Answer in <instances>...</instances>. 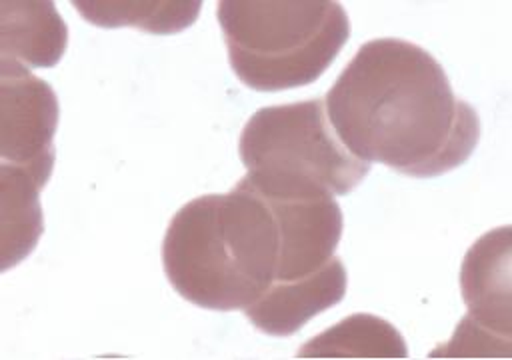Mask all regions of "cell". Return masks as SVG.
Returning <instances> with one entry per match:
<instances>
[{
	"instance_id": "1",
	"label": "cell",
	"mask_w": 512,
	"mask_h": 360,
	"mask_svg": "<svg viewBox=\"0 0 512 360\" xmlns=\"http://www.w3.org/2000/svg\"><path fill=\"white\" fill-rule=\"evenodd\" d=\"M324 108L352 156L412 178L458 168L480 138L476 110L454 94L440 62L400 38L364 42L326 92Z\"/></svg>"
},
{
	"instance_id": "2",
	"label": "cell",
	"mask_w": 512,
	"mask_h": 360,
	"mask_svg": "<svg viewBox=\"0 0 512 360\" xmlns=\"http://www.w3.org/2000/svg\"><path fill=\"white\" fill-rule=\"evenodd\" d=\"M278 262L276 218L244 178L226 194L186 202L162 242L168 282L206 310H246L276 280Z\"/></svg>"
},
{
	"instance_id": "3",
	"label": "cell",
	"mask_w": 512,
	"mask_h": 360,
	"mask_svg": "<svg viewBox=\"0 0 512 360\" xmlns=\"http://www.w3.org/2000/svg\"><path fill=\"white\" fill-rule=\"evenodd\" d=\"M216 16L234 74L258 92L312 84L350 36L340 2L222 0Z\"/></svg>"
},
{
	"instance_id": "4",
	"label": "cell",
	"mask_w": 512,
	"mask_h": 360,
	"mask_svg": "<svg viewBox=\"0 0 512 360\" xmlns=\"http://www.w3.org/2000/svg\"><path fill=\"white\" fill-rule=\"evenodd\" d=\"M238 152L248 172L306 180L334 196L352 192L370 172L334 134L322 98L256 110L242 128Z\"/></svg>"
},
{
	"instance_id": "5",
	"label": "cell",
	"mask_w": 512,
	"mask_h": 360,
	"mask_svg": "<svg viewBox=\"0 0 512 360\" xmlns=\"http://www.w3.org/2000/svg\"><path fill=\"white\" fill-rule=\"evenodd\" d=\"M244 180L266 200L278 224L276 280L306 276L334 256L342 236V210L334 194L306 180L262 172H248Z\"/></svg>"
},
{
	"instance_id": "6",
	"label": "cell",
	"mask_w": 512,
	"mask_h": 360,
	"mask_svg": "<svg viewBox=\"0 0 512 360\" xmlns=\"http://www.w3.org/2000/svg\"><path fill=\"white\" fill-rule=\"evenodd\" d=\"M60 106L54 88L24 64L0 60V158L44 190L52 176Z\"/></svg>"
},
{
	"instance_id": "7",
	"label": "cell",
	"mask_w": 512,
	"mask_h": 360,
	"mask_svg": "<svg viewBox=\"0 0 512 360\" xmlns=\"http://www.w3.org/2000/svg\"><path fill=\"white\" fill-rule=\"evenodd\" d=\"M346 286V268L338 256H332L306 276L272 282L244 314L264 334L290 336L316 314L336 306L344 298Z\"/></svg>"
},
{
	"instance_id": "8",
	"label": "cell",
	"mask_w": 512,
	"mask_h": 360,
	"mask_svg": "<svg viewBox=\"0 0 512 360\" xmlns=\"http://www.w3.org/2000/svg\"><path fill=\"white\" fill-rule=\"evenodd\" d=\"M464 316L510 340V226L494 228L466 252L460 270Z\"/></svg>"
},
{
	"instance_id": "9",
	"label": "cell",
	"mask_w": 512,
	"mask_h": 360,
	"mask_svg": "<svg viewBox=\"0 0 512 360\" xmlns=\"http://www.w3.org/2000/svg\"><path fill=\"white\" fill-rule=\"evenodd\" d=\"M68 26L54 2H0V60L54 68L66 52Z\"/></svg>"
},
{
	"instance_id": "10",
	"label": "cell",
	"mask_w": 512,
	"mask_h": 360,
	"mask_svg": "<svg viewBox=\"0 0 512 360\" xmlns=\"http://www.w3.org/2000/svg\"><path fill=\"white\" fill-rule=\"evenodd\" d=\"M40 184L20 166L0 164L2 270L26 260L44 232Z\"/></svg>"
},
{
	"instance_id": "11",
	"label": "cell",
	"mask_w": 512,
	"mask_h": 360,
	"mask_svg": "<svg viewBox=\"0 0 512 360\" xmlns=\"http://www.w3.org/2000/svg\"><path fill=\"white\" fill-rule=\"evenodd\" d=\"M298 358H406L402 334L374 314H352L300 346Z\"/></svg>"
},
{
	"instance_id": "12",
	"label": "cell",
	"mask_w": 512,
	"mask_h": 360,
	"mask_svg": "<svg viewBox=\"0 0 512 360\" xmlns=\"http://www.w3.org/2000/svg\"><path fill=\"white\" fill-rule=\"evenodd\" d=\"M80 16L100 28L136 26L150 34H176L192 26L202 10L200 0H72Z\"/></svg>"
},
{
	"instance_id": "13",
	"label": "cell",
	"mask_w": 512,
	"mask_h": 360,
	"mask_svg": "<svg viewBox=\"0 0 512 360\" xmlns=\"http://www.w3.org/2000/svg\"><path fill=\"white\" fill-rule=\"evenodd\" d=\"M430 358H458V356H502L508 358L510 356V340L496 336L476 324H472L470 320L462 318L454 336L438 346L436 350H432L428 354Z\"/></svg>"
}]
</instances>
